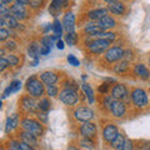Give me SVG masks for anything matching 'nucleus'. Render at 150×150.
Segmentation results:
<instances>
[{"label":"nucleus","mask_w":150,"mask_h":150,"mask_svg":"<svg viewBox=\"0 0 150 150\" xmlns=\"http://www.w3.org/2000/svg\"><path fill=\"white\" fill-rule=\"evenodd\" d=\"M63 26L64 29L68 33H73L74 31V26H75V15L73 13H67L64 15L63 19Z\"/></svg>","instance_id":"obj_14"},{"label":"nucleus","mask_w":150,"mask_h":150,"mask_svg":"<svg viewBox=\"0 0 150 150\" xmlns=\"http://www.w3.org/2000/svg\"><path fill=\"white\" fill-rule=\"evenodd\" d=\"M9 35H10V31L8 29H5V28H1V29H0V40L1 41L5 40Z\"/></svg>","instance_id":"obj_39"},{"label":"nucleus","mask_w":150,"mask_h":150,"mask_svg":"<svg viewBox=\"0 0 150 150\" xmlns=\"http://www.w3.org/2000/svg\"><path fill=\"white\" fill-rule=\"evenodd\" d=\"M65 1L64 0H53L50 4V8H49V11L53 14V15H56V13L60 11V9H62L63 6V4Z\"/></svg>","instance_id":"obj_24"},{"label":"nucleus","mask_w":150,"mask_h":150,"mask_svg":"<svg viewBox=\"0 0 150 150\" xmlns=\"http://www.w3.org/2000/svg\"><path fill=\"white\" fill-rule=\"evenodd\" d=\"M18 124H19L18 115H13V116H10V118H8V120H6V126H5L6 133L11 131L13 129H15L16 126H18Z\"/></svg>","instance_id":"obj_23"},{"label":"nucleus","mask_w":150,"mask_h":150,"mask_svg":"<svg viewBox=\"0 0 150 150\" xmlns=\"http://www.w3.org/2000/svg\"><path fill=\"white\" fill-rule=\"evenodd\" d=\"M126 95H128V90H126L125 85H123V84H115V85L112 86L111 96L114 98V99L121 100V99H124V98H126Z\"/></svg>","instance_id":"obj_11"},{"label":"nucleus","mask_w":150,"mask_h":150,"mask_svg":"<svg viewBox=\"0 0 150 150\" xmlns=\"http://www.w3.org/2000/svg\"><path fill=\"white\" fill-rule=\"evenodd\" d=\"M80 134L83 135V137H85V138H93V137H95V135H96V126H95V124L90 123V121H86L85 124L81 125Z\"/></svg>","instance_id":"obj_12"},{"label":"nucleus","mask_w":150,"mask_h":150,"mask_svg":"<svg viewBox=\"0 0 150 150\" xmlns=\"http://www.w3.org/2000/svg\"><path fill=\"white\" fill-rule=\"evenodd\" d=\"M76 39H78L76 34H75L74 31H73V33H68L67 36H65V41H67V44L70 45V46L76 44Z\"/></svg>","instance_id":"obj_31"},{"label":"nucleus","mask_w":150,"mask_h":150,"mask_svg":"<svg viewBox=\"0 0 150 150\" xmlns=\"http://www.w3.org/2000/svg\"><path fill=\"white\" fill-rule=\"evenodd\" d=\"M134 148V143L133 140H125V143L123 145V148H121L120 150H133Z\"/></svg>","instance_id":"obj_40"},{"label":"nucleus","mask_w":150,"mask_h":150,"mask_svg":"<svg viewBox=\"0 0 150 150\" xmlns=\"http://www.w3.org/2000/svg\"><path fill=\"white\" fill-rule=\"evenodd\" d=\"M40 79L44 84H46V85H54V84L58 81L59 76L54 71H44V73H41Z\"/></svg>","instance_id":"obj_16"},{"label":"nucleus","mask_w":150,"mask_h":150,"mask_svg":"<svg viewBox=\"0 0 150 150\" xmlns=\"http://www.w3.org/2000/svg\"><path fill=\"white\" fill-rule=\"evenodd\" d=\"M131 100L138 108H144L148 105V96L146 93H145L143 89L137 88L134 89L133 93H131Z\"/></svg>","instance_id":"obj_5"},{"label":"nucleus","mask_w":150,"mask_h":150,"mask_svg":"<svg viewBox=\"0 0 150 150\" xmlns=\"http://www.w3.org/2000/svg\"><path fill=\"white\" fill-rule=\"evenodd\" d=\"M63 24H60V21L59 20H55L54 21V24H53V30L55 33V35L56 36H60L62 35V33H63Z\"/></svg>","instance_id":"obj_33"},{"label":"nucleus","mask_w":150,"mask_h":150,"mask_svg":"<svg viewBox=\"0 0 150 150\" xmlns=\"http://www.w3.org/2000/svg\"><path fill=\"white\" fill-rule=\"evenodd\" d=\"M28 53H29L31 58L35 59V62H38V55L40 54V46L36 43H31L29 45V48H28Z\"/></svg>","instance_id":"obj_25"},{"label":"nucleus","mask_w":150,"mask_h":150,"mask_svg":"<svg viewBox=\"0 0 150 150\" xmlns=\"http://www.w3.org/2000/svg\"><path fill=\"white\" fill-rule=\"evenodd\" d=\"M5 20H6V23H8V26H10L11 29H16V28H19V21H18L16 18L10 16V18L5 19Z\"/></svg>","instance_id":"obj_34"},{"label":"nucleus","mask_w":150,"mask_h":150,"mask_svg":"<svg viewBox=\"0 0 150 150\" xmlns=\"http://www.w3.org/2000/svg\"><path fill=\"white\" fill-rule=\"evenodd\" d=\"M60 100H62L65 105H75L79 100V96H78V93L76 90H74V89H70V88H67L64 89L63 91H60Z\"/></svg>","instance_id":"obj_4"},{"label":"nucleus","mask_w":150,"mask_h":150,"mask_svg":"<svg viewBox=\"0 0 150 150\" xmlns=\"http://www.w3.org/2000/svg\"><path fill=\"white\" fill-rule=\"evenodd\" d=\"M30 1H33V0H30Z\"/></svg>","instance_id":"obj_55"},{"label":"nucleus","mask_w":150,"mask_h":150,"mask_svg":"<svg viewBox=\"0 0 150 150\" xmlns=\"http://www.w3.org/2000/svg\"><path fill=\"white\" fill-rule=\"evenodd\" d=\"M30 6L34 8V9H38L41 6V0H33V1H30Z\"/></svg>","instance_id":"obj_47"},{"label":"nucleus","mask_w":150,"mask_h":150,"mask_svg":"<svg viewBox=\"0 0 150 150\" xmlns=\"http://www.w3.org/2000/svg\"><path fill=\"white\" fill-rule=\"evenodd\" d=\"M68 62L70 63V65H73V67H78V65H79V60L75 58L74 55H71V54L68 55Z\"/></svg>","instance_id":"obj_42"},{"label":"nucleus","mask_w":150,"mask_h":150,"mask_svg":"<svg viewBox=\"0 0 150 150\" xmlns=\"http://www.w3.org/2000/svg\"><path fill=\"white\" fill-rule=\"evenodd\" d=\"M21 126L25 131H29L35 137H40L43 134V126L34 119H24L21 121Z\"/></svg>","instance_id":"obj_2"},{"label":"nucleus","mask_w":150,"mask_h":150,"mask_svg":"<svg viewBox=\"0 0 150 150\" xmlns=\"http://www.w3.org/2000/svg\"><path fill=\"white\" fill-rule=\"evenodd\" d=\"M114 101H115L114 98L108 95V96H105V99H104V106L106 108V109L111 110V106H112V104H114Z\"/></svg>","instance_id":"obj_37"},{"label":"nucleus","mask_w":150,"mask_h":150,"mask_svg":"<svg viewBox=\"0 0 150 150\" xmlns=\"http://www.w3.org/2000/svg\"><path fill=\"white\" fill-rule=\"evenodd\" d=\"M25 88H26V91L34 98H39L44 94L43 83H41L40 80H38V78L35 76V75H33L31 78L28 79V81L25 84Z\"/></svg>","instance_id":"obj_1"},{"label":"nucleus","mask_w":150,"mask_h":150,"mask_svg":"<svg viewBox=\"0 0 150 150\" xmlns=\"http://www.w3.org/2000/svg\"><path fill=\"white\" fill-rule=\"evenodd\" d=\"M39 119L41 120V121H44V123H46L48 121V116H46V112L44 111V112H40L39 114Z\"/></svg>","instance_id":"obj_48"},{"label":"nucleus","mask_w":150,"mask_h":150,"mask_svg":"<svg viewBox=\"0 0 150 150\" xmlns=\"http://www.w3.org/2000/svg\"><path fill=\"white\" fill-rule=\"evenodd\" d=\"M84 31H85L86 35L98 36V35L100 34V33H103L104 30H103L98 25V23H89V24H86L85 28H84Z\"/></svg>","instance_id":"obj_17"},{"label":"nucleus","mask_w":150,"mask_h":150,"mask_svg":"<svg viewBox=\"0 0 150 150\" xmlns=\"http://www.w3.org/2000/svg\"><path fill=\"white\" fill-rule=\"evenodd\" d=\"M1 1V5H6V4H10L13 0H0Z\"/></svg>","instance_id":"obj_50"},{"label":"nucleus","mask_w":150,"mask_h":150,"mask_svg":"<svg viewBox=\"0 0 150 150\" xmlns=\"http://www.w3.org/2000/svg\"><path fill=\"white\" fill-rule=\"evenodd\" d=\"M118 134H119L118 128H116L115 125H112V124L106 125L104 128V130H103V138H104V140L106 143H111L112 140L116 138V135Z\"/></svg>","instance_id":"obj_10"},{"label":"nucleus","mask_w":150,"mask_h":150,"mask_svg":"<svg viewBox=\"0 0 150 150\" xmlns=\"http://www.w3.org/2000/svg\"><path fill=\"white\" fill-rule=\"evenodd\" d=\"M11 14L14 18H16L18 20H23L26 18V9H25V4L21 1H16L14 5L10 8Z\"/></svg>","instance_id":"obj_8"},{"label":"nucleus","mask_w":150,"mask_h":150,"mask_svg":"<svg viewBox=\"0 0 150 150\" xmlns=\"http://www.w3.org/2000/svg\"><path fill=\"white\" fill-rule=\"evenodd\" d=\"M50 101L48 100V99H41L39 103H38V108H39L40 110H43V111H48L49 109H50Z\"/></svg>","instance_id":"obj_32"},{"label":"nucleus","mask_w":150,"mask_h":150,"mask_svg":"<svg viewBox=\"0 0 150 150\" xmlns=\"http://www.w3.org/2000/svg\"><path fill=\"white\" fill-rule=\"evenodd\" d=\"M9 62H8V59H5V58H1L0 59V70H1V71H4V70H5L8 67H9Z\"/></svg>","instance_id":"obj_43"},{"label":"nucleus","mask_w":150,"mask_h":150,"mask_svg":"<svg viewBox=\"0 0 150 150\" xmlns=\"http://www.w3.org/2000/svg\"><path fill=\"white\" fill-rule=\"evenodd\" d=\"M128 69H129V62L128 60H123V62L118 63L114 67V71L116 74H121V73H125Z\"/></svg>","instance_id":"obj_27"},{"label":"nucleus","mask_w":150,"mask_h":150,"mask_svg":"<svg viewBox=\"0 0 150 150\" xmlns=\"http://www.w3.org/2000/svg\"><path fill=\"white\" fill-rule=\"evenodd\" d=\"M20 88H21V81H20V80H14V81L10 84V85L6 88V90H5V93H4L3 98H5V96H8V95H10L11 93L18 91Z\"/></svg>","instance_id":"obj_22"},{"label":"nucleus","mask_w":150,"mask_h":150,"mask_svg":"<svg viewBox=\"0 0 150 150\" xmlns=\"http://www.w3.org/2000/svg\"><path fill=\"white\" fill-rule=\"evenodd\" d=\"M59 36H56V35H46V36H44L43 39H41V45H46V46H50L51 48V45H53L55 41H56V39H58Z\"/></svg>","instance_id":"obj_29"},{"label":"nucleus","mask_w":150,"mask_h":150,"mask_svg":"<svg viewBox=\"0 0 150 150\" xmlns=\"http://www.w3.org/2000/svg\"><path fill=\"white\" fill-rule=\"evenodd\" d=\"M140 150H150V144H148V145H144V146L140 148Z\"/></svg>","instance_id":"obj_51"},{"label":"nucleus","mask_w":150,"mask_h":150,"mask_svg":"<svg viewBox=\"0 0 150 150\" xmlns=\"http://www.w3.org/2000/svg\"><path fill=\"white\" fill-rule=\"evenodd\" d=\"M4 48L8 49V50H15L18 46H16V43H15V41L10 40V41H6L5 45H4Z\"/></svg>","instance_id":"obj_41"},{"label":"nucleus","mask_w":150,"mask_h":150,"mask_svg":"<svg viewBox=\"0 0 150 150\" xmlns=\"http://www.w3.org/2000/svg\"><path fill=\"white\" fill-rule=\"evenodd\" d=\"M125 143V138H124V135L123 134H118L116 135V138L111 142V146L116 149V150H120L121 148H123V145Z\"/></svg>","instance_id":"obj_26"},{"label":"nucleus","mask_w":150,"mask_h":150,"mask_svg":"<svg viewBox=\"0 0 150 150\" xmlns=\"http://www.w3.org/2000/svg\"><path fill=\"white\" fill-rule=\"evenodd\" d=\"M51 48L50 46H46V45H40V54L41 55H48L50 53Z\"/></svg>","instance_id":"obj_44"},{"label":"nucleus","mask_w":150,"mask_h":150,"mask_svg":"<svg viewBox=\"0 0 150 150\" xmlns=\"http://www.w3.org/2000/svg\"><path fill=\"white\" fill-rule=\"evenodd\" d=\"M81 86H83V90H84V93H85V95L88 98V101L90 103V104H93L94 103V91H93L91 86L89 85V84H86V83H84Z\"/></svg>","instance_id":"obj_28"},{"label":"nucleus","mask_w":150,"mask_h":150,"mask_svg":"<svg viewBox=\"0 0 150 150\" xmlns=\"http://www.w3.org/2000/svg\"><path fill=\"white\" fill-rule=\"evenodd\" d=\"M125 111H126V106H125L124 103L115 99L114 104H112V106H111V112H112V115L116 116V118H121V116L125 114Z\"/></svg>","instance_id":"obj_15"},{"label":"nucleus","mask_w":150,"mask_h":150,"mask_svg":"<svg viewBox=\"0 0 150 150\" xmlns=\"http://www.w3.org/2000/svg\"><path fill=\"white\" fill-rule=\"evenodd\" d=\"M6 59H8V62H9V64H10L11 67H15V65L19 64V58L15 56V55H13V54H9Z\"/></svg>","instance_id":"obj_38"},{"label":"nucleus","mask_w":150,"mask_h":150,"mask_svg":"<svg viewBox=\"0 0 150 150\" xmlns=\"http://www.w3.org/2000/svg\"><path fill=\"white\" fill-rule=\"evenodd\" d=\"M109 88H110V84L109 83H104V84H101V85L99 86V91L103 93V94H105V93H108V90H109Z\"/></svg>","instance_id":"obj_45"},{"label":"nucleus","mask_w":150,"mask_h":150,"mask_svg":"<svg viewBox=\"0 0 150 150\" xmlns=\"http://www.w3.org/2000/svg\"><path fill=\"white\" fill-rule=\"evenodd\" d=\"M134 73L135 75H138L142 79H149L150 78V71L149 69L145 67L144 64H137L134 67Z\"/></svg>","instance_id":"obj_19"},{"label":"nucleus","mask_w":150,"mask_h":150,"mask_svg":"<svg viewBox=\"0 0 150 150\" xmlns=\"http://www.w3.org/2000/svg\"><path fill=\"white\" fill-rule=\"evenodd\" d=\"M80 145L81 146H84V148H86V149H94V143L90 140V138H85V139H83V140H80Z\"/></svg>","instance_id":"obj_35"},{"label":"nucleus","mask_w":150,"mask_h":150,"mask_svg":"<svg viewBox=\"0 0 150 150\" xmlns=\"http://www.w3.org/2000/svg\"><path fill=\"white\" fill-rule=\"evenodd\" d=\"M96 38H100V39H105V40H108V41H114L115 40V38H116V34L115 33H105V31H103V33H100L99 35H98Z\"/></svg>","instance_id":"obj_30"},{"label":"nucleus","mask_w":150,"mask_h":150,"mask_svg":"<svg viewBox=\"0 0 150 150\" xmlns=\"http://www.w3.org/2000/svg\"><path fill=\"white\" fill-rule=\"evenodd\" d=\"M56 48L60 49V50L64 49V43H63L62 40H58V41H56Z\"/></svg>","instance_id":"obj_49"},{"label":"nucleus","mask_w":150,"mask_h":150,"mask_svg":"<svg viewBox=\"0 0 150 150\" xmlns=\"http://www.w3.org/2000/svg\"><path fill=\"white\" fill-rule=\"evenodd\" d=\"M21 105L23 108H24L25 110L28 111H33V110H35V108L38 106V104L35 103L34 99H31L30 96H25V98H23V100H21Z\"/></svg>","instance_id":"obj_20"},{"label":"nucleus","mask_w":150,"mask_h":150,"mask_svg":"<svg viewBox=\"0 0 150 150\" xmlns=\"http://www.w3.org/2000/svg\"><path fill=\"white\" fill-rule=\"evenodd\" d=\"M109 45H110V41H108L105 39H100V38H96V39L89 41L88 48L94 54H101L103 51L108 50Z\"/></svg>","instance_id":"obj_3"},{"label":"nucleus","mask_w":150,"mask_h":150,"mask_svg":"<svg viewBox=\"0 0 150 150\" xmlns=\"http://www.w3.org/2000/svg\"><path fill=\"white\" fill-rule=\"evenodd\" d=\"M58 91H59L58 88L54 86V85H48V88H46V94H48L49 96H51V98L58 95Z\"/></svg>","instance_id":"obj_36"},{"label":"nucleus","mask_w":150,"mask_h":150,"mask_svg":"<svg viewBox=\"0 0 150 150\" xmlns=\"http://www.w3.org/2000/svg\"><path fill=\"white\" fill-rule=\"evenodd\" d=\"M1 150H4V149H1Z\"/></svg>","instance_id":"obj_56"},{"label":"nucleus","mask_w":150,"mask_h":150,"mask_svg":"<svg viewBox=\"0 0 150 150\" xmlns=\"http://www.w3.org/2000/svg\"><path fill=\"white\" fill-rule=\"evenodd\" d=\"M9 150H14V149H11V148H10V149H9Z\"/></svg>","instance_id":"obj_53"},{"label":"nucleus","mask_w":150,"mask_h":150,"mask_svg":"<svg viewBox=\"0 0 150 150\" xmlns=\"http://www.w3.org/2000/svg\"><path fill=\"white\" fill-rule=\"evenodd\" d=\"M108 10L115 15H123L125 13V5L120 0H109L108 1Z\"/></svg>","instance_id":"obj_9"},{"label":"nucleus","mask_w":150,"mask_h":150,"mask_svg":"<svg viewBox=\"0 0 150 150\" xmlns=\"http://www.w3.org/2000/svg\"><path fill=\"white\" fill-rule=\"evenodd\" d=\"M124 58V50L120 46H112V48L108 49L105 53V60L108 63H114L118 60Z\"/></svg>","instance_id":"obj_6"},{"label":"nucleus","mask_w":150,"mask_h":150,"mask_svg":"<svg viewBox=\"0 0 150 150\" xmlns=\"http://www.w3.org/2000/svg\"><path fill=\"white\" fill-rule=\"evenodd\" d=\"M68 150H80V149H78V148H75V146H69Z\"/></svg>","instance_id":"obj_52"},{"label":"nucleus","mask_w":150,"mask_h":150,"mask_svg":"<svg viewBox=\"0 0 150 150\" xmlns=\"http://www.w3.org/2000/svg\"><path fill=\"white\" fill-rule=\"evenodd\" d=\"M74 116L75 119L79 120V121H90L93 118H94V111L89 108H85V106H80L76 110L74 111Z\"/></svg>","instance_id":"obj_7"},{"label":"nucleus","mask_w":150,"mask_h":150,"mask_svg":"<svg viewBox=\"0 0 150 150\" xmlns=\"http://www.w3.org/2000/svg\"><path fill=\"white\" fill-rule=\"evenodd\" d=\"M20 138H21L23 142L29 144V145H35L36 144V137L33 135L31 133H29V131H23V133L20 134Z\"/></svg>","instance_id":"obj_21"},{"label":"nucleus","mask_w":150,"mask_h":150,"mask_svg":"<svg viewBox=\"0 0 150 150\" xmlns=\"http://www.w3.org/2000/svg\"><path fill=\"white\" fill-rule=\"evenodd\" d=\"M105 15H108V9L100 8V9H95V10H91L88 13V18L90 20H100L101 18H104Z\"/></svg>","instance_id":"obj_18"},{"label":"nucleus","mask_w":150,"mask_h":150,"mask_svg":"<svg viewBox=\"0 0 150 150\" xmlns=\"http://www.w3.org/2000/svg\"><path fill=\"white\" fill-rule=\"evenodd\" d=\"M149 63H150V58H149Z\"/></svg>","instance_id":"obj_54"},{"label":"nucleus","mask_w":150,"mask_h":150,"mask_svg":"<svg viewBox=\"0 0 150 150\" xmlns=\"http://www.w3.org/2000/svg\"><path fill=\"white\" fill-rule=\"evenodd\" d=\"M98 25H99L103 30H108V29H111V28H115L116 26V21L115 19L110 16V15H105L104 18H101L100 20H98Z\"/></svg>","instance_id":"obj_13"},{"label":"nucleus","mask_w":150,"mask_h":150,"mask_svg":"<svg viewBox=\"0 0 150 150\" xmlns=\"http://www.w3.org/2000/svg\"><path fill=\"white\" fill-rule=\"evenodd\" d=\"M133 58H134V56H133V51H131V50L124 51V59L125 60H128V62H129V60H131Z\"/></svg>","instance_id":"obj_46"}]
</instances>
